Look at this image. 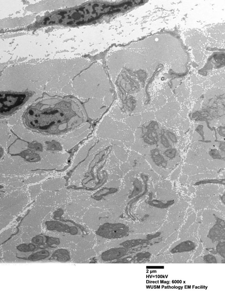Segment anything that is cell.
Here are the masks:
<instances>
[{
  "label": "cell",
  "mask_w": 225,
  "mask_h": 295,
  "mask_svg": "<svg viewBox=\"0 0 225 295\" xmlns=\"http://www.w3.org/2000/svg\"><path fill=\"white\" fill-rule=\"evenodd\" d=\"M69 102L63 101L53 107L41 110L36 106L30 108L25 115L27 125L43 132H61L59 127L67 124L74 116Z\"/></svg>",
  "instance_id": "6da1fadb"
},
{
  "label": "cell",
  "mask_w": 225,
  "mask_h": 295,
  "mask_svg": "<svg viewBox=\"0 0 225 295\" xmlns=\"http://www.w3.org/2000/svg\"><path fill=\"white\" fill-rule=\"evenodd\" d=\"M25 93H1V113L6 114L19 107L26 101Z\"/></svg>",
  "instance_id": "7a4b0ae2"
},
{
  "label": "cell",
  "mask_w": 225,
  "mask_h": 295,
  "mask_svg": "<svg viewBox=\"0 0 225 295\" xmlns=\"http://www.w3.org/2000/svg\"><path fill=\"white\" fill-rule=\"evenodd\" d=\"M129 229L122 224H105L100 226L96 231L98 236L107 239H119L127 236Z\"/></svg>",
  "instance_id": "3957f363"
},
{
  "label": "cell",
  "mask_w": 225,
  "mask_h": 295,
  "mask_svg": "<svg viewBox=\"0 0 225 295\" xmlns=\"http://www.w3.org/2000/svg\"><path fill=\"white\" fill-rule=\"evenodd\" d=\"M50 255L51 253L48 250L40 249L31 253H24L20 252L19 253H18L17 257L30 261H36L47 259Z\"/></svg>",
  "instance_id": "277c9868"
},
{
  "label": "cell",
  "mask_w": 225,
  "mask_h": 295,
  "mask_svg": "<svg viewBox=\"0 0 225 295\" xmlns=\"http://www.w3.org/2000/svg\"><path fill=\"white\" fill-rule=\"evenodd\" d=\"M46 227L50 231H56L58 232L69 233L72 235L77 234L78 229L75 226H70L60 221H48L46 223Z\"/></svg>",
  "instance_id": "5b68a950"
},
{
  "label": "cell",
  "mask_w": 225,
  "mask_h": 295,
  "mask_svg": "<svg viewBox=\"0 0 225 295\" xmlns=\"http://www.w3.org/2000/svg\"><path fill=\"white\" fill-rule=\"evenodd\" d=\"M126 253L127 249L126 248H112L103 252L101 255V257L104 261H112L123 257Z\"/></svg>",
  "instance_id": "8992f818"
},
{
  "label": "cell",
  "mask_w": 225,
  "mask_h": 295,
  "mask_svg": "<svg viewBox=\"0 0 225 295\" xmlns=\"http://www.w3.org/2000/svg\"><path fill=\"white\" fill-rule=\"evenodd\" d=\"M71 259L69 252L64 249L56 250L50 256L48 260L56 261L61 262H66Z\"/></svg>",
  "instance_id": "52a82bcc"
},
{
  "label": "cell",
  "mask_w": 225,
  "mask_h": 295,
  "mask_svg": "<svg viewBox=\"0 0 225 295\" xmlns=\"http://www.w3.org/2000/svg\"><path fill=\"white\" fill-rule=\"evenodd\" d=\"M195 247L194 243L191 241H187L180 243L171 250V253H175L189 251L194 249Z\"/></svg>",
  "instance_id": "ba28073f"
},
{
  "label": "cell",
  "mask_w": 225,
  "mask_h": 295,
  "mask_svg": "<svg viewBox=\"0 0 225 295\" xmlns=\"http://www.w3.org/2000/svg\"><path fill=\"white\" fill-rule=\"evenodd\" d=\"M21 156L27 161L30 162H36L40 160V156L37 154L32 152V151H24L20 154H18Z\"/></svg>",
  "instance_id": "9c48e42d"
},
{
  "label": "cell",
  "mask_w": 225,
  "mask_h": 295,
  "mask_svg": "<svg viewBox=\"0 0 225 295\" xmlns=\"http://www.w3.org/2000/svg\"><path fill=\"white\" fill-rule=\"evenodd\" d=\"M37 246L33 243H23L17 246L16 249L20 252L31 253L37 250Z\"/></svg>",
  "instance_id": "30bf717a"
},
{
  "label": "cell",
  "mask_w": 225,
  "mask_h": 295,
  "mask_svg": "<svg viewBox=\"0 0 225 295\" xmlns=\"http://www.w3.org/2000/svg\"><path fill=\"white\" fill-rule=\"evenodd\" d=\"M46 236V241L45 244H46L49 247L55 248L57 247L60 243V241L59 238L51 237V236Z\"/></svg>",
  "instance_id": "8fae6325"
},
{
  "label": "cell",
  "mask_w": 225,
  "mask_h": 295,
  "mask_svg": "<svg viewBox=\"0 0 225 295\" xmlns=\"http://www.w3.org/2000/svg\"><path fill=\"white\" fill-rule=\"evenodd\" d=\"M152 205L158 208L164 209L172 205L174 203V201L170 200L166 201V203L162 202V201L155 200L151 202Z\"/></svg>",
  "instance_id": "7c38bea8"
},
{
  "label": "cell",
  "mask_w": 225,
  "mask_h": 295,
  "mask_svg": "<svg viewBox=\"0 0 225 295\" xmlns=\"http://www.w3.org/2000/svg\"><path fill=\"white\" fill-rule=\"evenodd\" d=\"M225 180L224 179H212L205 180L201 181L196 182L194 184L195 186H198L200 185L205 184H218L224 185L225 184Z\"/></svg>",
  "instance_id": "4fadbf2b"
},
{
  "label": "cell",
  "mask_w": 225,
  "mask_h": 295,
  "mask_svg": "<svg viewBox=\"0 0 225 295\" xmlns=\"http://www.w3.org/2000/svg\"><path fill=\"white\" fill-rule=\"evenodd\" d=\"M142 242V241L141 240H130L123 242L121 245L125 248H131L138 245Z\"/></svg>",
  "instance_id": "5bb4252c"
},
{
  "label": "cell",
  "mask_w": 225,
  "mask_h": 295,
  "mask_svg": "<svg viewBox=\"0 0 225 295\" xmlns=\"http://www.w3.org/2000/svg\"><path fill=\"white\" fill-rule=\"evenodd\" d=\"M31 242L37 245H42L45 244L46 237L45 236H37L33 237L31 240Z\"/></svg>",
  "instance_id": "9a60e30c"
},
{
  "label": "cell",
  "mask_w": 225,
  "mask_h": 295,
  "mask_svg": "<svg viewBox=\"0 0 225 295\" xmlns=\"http://www.w3.org/2000/svg\"><path fill=\"white\" fill-rule=\"evenodd\" d=\"M155 162L158 166H165V164H166V161L162 156H161L159 152L157 151L155 153L154 157Z\"/></svg>",
  "instance_id": "2e32d148"
},
{
  "label": "cell",
  "mask_w": 225,
  "mask_h": 295,
  "mask_svg": "<svg viewBox=\"0 0 225 295\" xmlns=\"http://www.w3.org/2000/svg\"><path fill=\"white\" fill-rule=\"evenodd\" d=\"M176 150L174 149H171L166 150L164 154L166 157L172 159L175 157L176 154Z\"/></svg>",
  "instance_id": "e0dca14e"
},
{
  "label": "cell",
  "mask_w": 225,
  "mask_h": 295,
  "mask_svg": "<svg viewBox=\"0 0 225 295\" xmlns=\"http://www.w3.org/2000/svg\"><path fill=\"white\" fill-rule=\"evenodd\" d=\"M209 154L213 159H222V157H221L219 151L217 149L211 150L209 152Z\"/></svg>",
  "instance_id": "ac0fdd59"
},
{
  "label": "cell",
  "mask_w": 225,
  "mask_h": 295,
  "mask_svg": "<svg viewBox=\"0 0 225 295\" xmlns=\"http://www.w3.org/2000/svg\"><path fill=\"white\" fill-rule=\"evenodd\" d=\"M224 242L220 243L218 244L217 246V250L218 253H219L221 256H223V257H224Z\"/></svg>",
  "instance_id": "d6986e66"
},
{
  "label": "cell",
  "mask_w": 225,
  "mask_h": 295,
  "mask_svg": "<svg viewBox=\"0 0 225 295\" xmlns=\"http://www.w3.org/2000/svg\"><path fill=\"white\" fill-rule=\"evenodd\" d=\"M161 143L166 148H169L170 146V144L168 141L167 138H166L165 135H162L161 137Z\"/></svg>",
  "instance_id": "ffe728a7"
},
{
  "label": "cell",
  "mask_w": 225,
  "mask_h": 295,
  "mask_svg": "<svg viewBox=\"0 0 225 295\" xmlns=\"http://www.w3.org/2000/svg\"><path fill=\"white\" fill-rule=\"evenodd\" d=\"M204 259L206 262L209 263H216V259L214 256L211 255H207L205 257Z\"/></svg>",
  "instance_id": "44dd1931"
},
{
  "label": "cell",
  "mask_w": 225,
  "mask_h": 295,
  "mask_svg": "<svg viewBox=\"0 0 225 295\" xmlns=\"http://www.w3.org/2000/svg\"><path fill=\"white\" fill-rule=\"evenodd\" d=\"M49 149L51 150H60L61 148L60 146L58 143H51L49 146Z\"/></svg>",
  "instance_id": "7402d4cb"
},
{
  "label": "cell",
  "mask_w": 225,
  "mask_h": 295,
  "mask_svg": "<svg viewBox=\"0 0 225 295\" xmlns=\"http://www.w3.org/2000/svg\"><path fill=\"white\" fill-rule=\"evenodd\" d=\"M30 147L33 149L37 150V151H41L42 150V147L41 145L37 143H34V144L32 143L30 146Z\"/></svg>",
  "instance_id": "603a6c76"
},
{
  "label": "cell",
  "mask_w": 225,
  "mask_h": 295,
  "mask_svg": "<svg viewBox=\"0 0 225 295\" xmlns=\"http://www.w3.org/2000/svg\"><path fill=\"white\" fill-rule=\"evenodd\" d=\"M203 126L202 125H199L196 128V131H197L198 133H199L200 135L202 136V139L204 140V133L203 131Z\"/></svg>",
  "instance_id": "cb8c5ba5"
},
{
  "label": "cell",
  "mask_w": 225,
  "mask_h": 295,
  "mask_svg": "<svg viewBox=\"0 0 225 295\" xmlns=\"http://www.w3.org/2000/svg\"><path fill=\"white\" fill-rule=\"evenodd\" d=\"M167 134L168 137H169L170 139L173 143H175L177 142V138L176 136L175 135L173 134V133L170 132V131H168Z\"/></svg>",
  "instance_id": "d4e9b609"
},
{
  "label": "cell",
  "mask_w": 225,
  "mask_h": 295,
  "mask_svg": "<svg viewBox=\"0 0 225 295\" xmlns=\"http://www.w3.org/2000/svg\"><path fill=\"white\" fill-rule=\"evenodd\" d=\"M218 133L221 136L224 137L225 136V129L224 127H219L218 129Z\"/></svg>",
  "instance_id": "484cf974"
},
{
  "label": "cell",
  "mask_w": 225,
  "mask_h": 295,
  "mask_svg": "<svg viewBox=\"0 0 225 295\" xmlns=\"http://www.w3.org/2000/svg\"><path fill=\"white\" fill-rule=\"evenodd\" d=\"M219 148L222 151H225V144L224 143H221L220 145Z\"/></svg>",
  "instance_id": "4316f807"
},
{
  "label": "cell",
  "mask_w": 225,
  "mask_h": 295,
  "mask_svg": "<svg viewBox=\"0 0 225 295\" xmlns=\"http://www.w3.org/2000/svg\"><path fill=\"white\" fill-rule=\"evenodd\" d=\"M225 194H224V195H223V196H221V201H222V202H223V203H224V204L225 202Z\"/></svg>",
  "instance_id": "83f0119b"
}]
</instances>
